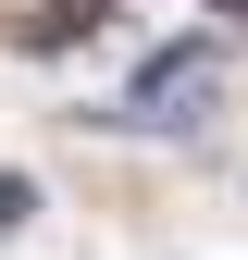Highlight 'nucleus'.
I'll use <instances>...</instances> for the list:
<instances>
[{
	"mask_svg": "<svg viewBox=\"0 0 248 260\" xmlns=\"http://www.w3.org/2000/svg\"><path fill=\"white\" fill-rule=\"evenodd\" d=\"M211 75H224V50H211V38L149 50L137 75H124V124H149V137H186V124L211 112Z\"/></svg>",
	"mask_w": 248,
	"mask_h": 260,
	"instance_id": "1",
	"label": "nucleus"
},
{
	"mask_svg": "<svg viewBox=\"0 0 248 260\" xmlns=\"http://www.w3.org/2000/svg\"><path fill=\"white\" fill-rule=\"evenodd\" d=\"M100 25H112V0H38L25 38H38V50H75V38H100Z\"/></svg>",
	"mask_w": 248,
	"mask_h": 260,
	"instance_id": "2",
	"label": "nucleus"
},
{
	"mask_svg": "<svg viewBox=\"0 0 248 260\" xmlns=\"http://www.w3.org/2000/svg\"><path fill=\"white\" fill-rule=\"evenodd\" d=\"M25 223H38V186H25V174H0V236H25Z\"/></svg>",
	"mask_w": 248,
	"mask_h": 260,
	"instance_id": "3",
	"label": "nucleus"
},
{
	"mask_svg": "<svg viewBox=\"0 0 248 260\" xmlns=\"http://www.w3.org/2000/svg\"><path fill=\"white\" fill-rule=\"evenodd\" d=\"M224 13H236V25H248V0H224Z\"/></svg>",
	"mask_w": 248,
	"mask_h": 260,
	"instance_id": "4",
	"label": "nucleus"
}]
</instances>
